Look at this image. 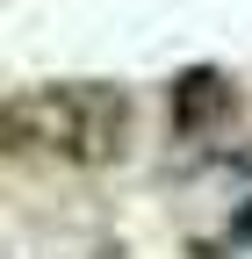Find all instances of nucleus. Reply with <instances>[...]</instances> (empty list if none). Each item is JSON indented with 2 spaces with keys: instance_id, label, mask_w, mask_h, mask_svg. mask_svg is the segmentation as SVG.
Instances as JSON below:
<instances>
[{
  "instance_id": "obj_1",
  "label": "nucleus",
  "mask_w": 252,
  "mask_h": 259,
  "mask_svg": "<svg viewBox=\"0 0 252 259\" xmlns=\"http://www.w3.org/2000/svg\"><path fill=\"white\" fill-rule=\"evenodd\" d=\"M8 151H44L65 166H108L130 151V94L101 87V79H72V87H36L15 94L8 115Z\"/></svg>"
},
{
  "instance_id": "obj_2",
  "label": "nucleus",
  "mask_w": 252,
  "mask_h": 259,
  "mask_svg": "<svg viewBox=\"0 0 252 259\" xmlns=\"http://www.w3.org/2000/svg\"><path fill=\"white\" fill-rule=\"evenodd\" d=\"M166 115H173V137H209L216 122L231 115V79L216 72V65H195V72H180L173 94H166Z\"/></svg>"
},
{
  "instance_id": "obj_3",
  "label": "nucleus",
  "mask_w": 252,
  "mask_h": 259,
  "mask_svg": "<svg viewBox=\"0 0 252 259\" xmlns=\"http://www.w3.org/2000/svg\"><path fill=\"white\" fill-rule=\"evenodd\" d=\"M245 166H252V151H245Z\"/></svg>"
}]
</instances>
